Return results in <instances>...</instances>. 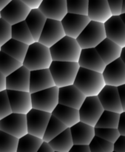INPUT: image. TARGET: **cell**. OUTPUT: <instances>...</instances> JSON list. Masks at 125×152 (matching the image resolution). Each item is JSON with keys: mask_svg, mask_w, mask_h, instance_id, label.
Wrapping results in <instances>:
<instances>
[{"mask_svg": "<svg viewBox=\"0 0 125 152\" xmlns=\"http://www.w3.org/2000/svg\"><path fill=\"white\" fill-rule=\"evenodd\" d=\"M86 96H98L105 86L102 73L80 67L73 83Z\"/></svg>", "mask_w": 125, "mask_h": 152, "instance_id": "obj_1", "label": "cell"}, {"mask_svg": "<svg viewBox=\"0 0 125 152\" xmlns=\"http://www.w3.org/2000/svg\"><path fill=\"white\" fill-rule=\"evenodd\" d=\"M52 62L50 48L39 42H34L28 46L22 65L31 71L49 68Z\"/></svg>", "mask_w": 125, "mask_h": 152, "instance_id": "obj_2", "label": "cell"}, {"mask_svg": "<svg viewBox=\"0 0 125 152\" xmlns=\"http://www.w3.org/2000/svg\"><path fill=\"white\" fill-rule=\"evenodd\" d=\"M53 61L78 62L81 48L76 39L65 36L50 48Z\"/></svg>", "mask_w": 125, "mask_h": 152, "instance_id": "obj_3", "label": "cell"}, {"mask_svg": "<svg viewBox=\"0 0 125 152\" xmlns=\"http://www.w3.org/2000/svg\"><path fill=\"white\" fill-rule=\"evenodd\" d=\"M79 68L78 62L53 61L49 70L55 86L61 88L73 85Z\"/></svg>", "mask_w": 125, "mask_h": 152, "instance_id": "obj_4", "label": "cell"}, {"mask_svg": "<svg viewBox=\"0 0 125 152\" xmlns=\"http://www.w3.org/2000/svg\"><path fill=\"white\" fill-rule=\"evenodd\" d=\"M106 37L104 23L91 21L76 38L81 49L96 48Z\"/></svg>", "mask_w": 125, "mask_h": 152, "instance_id": "obj_5", "label": "cell"}, {"mask_svg": "<svg viewBox=\"0 0 125 152\" xmlns=\"http://www.w3.org/2000/svg\"><path fill=\"white\" fill-rule=\"evenodd\" d=\"M31 100L33 108L52 114L59 104V88L54 86L31 94Z\"/></svg>", "mask_w": 125, "mask_h": 152, "instance_id": "obj_6", "label": "cell"}, {"mask_svg": "<svg viewBox=\"0 0 125 152\" xmlns=\"http://www.w3.org/2000/svg\"><path fill=\"white\" fill-rule=\"evenodd\" d=\"M104 111L105 109L97 96H86L78 109L80 121L95 127Z\"/></svg>", "mask_w": 125, "mask_h": 152, "instance_id": "obj_7", "label": "cell"}, {"mask_svg": "<svg viewBox=\"0 0 125 152\" xmlns=\"http://www.w3.org/2000/svg\"><path fill=\"white\" fill-rule=\"evenodd\" d=\"M0 130L21 138L28 134L26 114L13 113L0 120Z\"/></svg>", "mask_w": 125, "mask_h": 152, "instance_id": "obj_8", "label": "cell"}, {"mask_svg": "<svg viewBox=\"0 0 125 152\" xmlns=\"http://www.w3.org/2000/svg\"><path fill=\"white\" fill-rule=\"evenodd\" d=\"M51 115V113L32 108L26 114L28 134L42 139Z\"/></svg>", "mask_w": 125, "mask_h": 152, "instance_id": "obj_9", "label": "cell"}, {"mask_svg": "<svg viewBox=\"0 0 125 152\" xmlns=\"http://www.w3.org/2000/svg\"><path fill=\"white\" fill-rule=\"evenodd\" d=\"M65 36L61 21L47 19L38 42L50 48Z\"/></svg>", "mask_w": 125, "mask_h": 152, "instance_id": "obj_10", "label": "cell"}, {"mask_svg": "<svg viewBox=\"0 0 125 152\" xmlns=\"http://www.w3.org/2000/svg\"><path fill=\"white\" fill-rule=\"evenodd\" d=\"M31 9L21 0H12L5 7L0 11L1 18L10 25L25 21Z\"/></svg>", "mask_w": 125, "mask_h": 152, "instance_id": "obj_11", "label": "cell"}, {"mask_svg": "<svg viewBox=\"0 0 125 152\" xmlns=\"http://www.w3.org/2000/svg\"><path fill=\"white\" fill-rule=\"evenodd\" d=\"M90 22L87 15L68 13L61 21L66 36L76 39Z\"/></svg>", "mask_w": 125, "mask_h": 152, "instance_id": "obj_12", "label": "cell"}, {"mask_svg": "<svg viewBox=\"0 0 125 152\" xmlns=\"http://www.w3.org/2000/svg\"><path fill=\"white\" fill-rule=\"evenodd\" d=\"M102 75L108 86L118 87L125 84V65L121 58L106 65Z\"/></svg>", "mask_w": 125, "mask_h": 152, "instance_id": "obj_13", "label": "cell"}, {"mask_svg": "<svg viewBox=\"0 0 125 152\" xmlns=\"http://www.w3.org/2000/svg\"><path fill=\"white\" fill-rule=\"evenodd\" d=\"M97 96L105 110L118 114L123 112L118 87L105 85Z\"/></svg>", "mask_w": 125, "mask_h": 152, "instance_id": "obj_14", "label": "cell"}, {"mask_svg": "<svg viewBox=\"0 0 125 152\" xmlns=\"http://www.w3.org/2000/svg\"><path fill=\"white\" fill-rule=\"evenodd\" d=\"M31 71L23 65L6 77V90L29 91Z\"/></svg>", "mask_w": 125, "mask_h": 152, "instance_id": "obj_15", "label": "cell"}, {"mask_svg": "<svg viewBox=\"0 0 125 152\" xmlns=\"http://www.w3.org/2000/svg\"><path fill=\"white\" fill-rule=\"evenodd\" d=\"M86 96L74 85L59 88V104L79 109Z\"/></svg>", "mask_w": 125, "mask_h": 152, "instance_id": "obj_16", "label": "cell"}, {"mask_svg": "<svg viewBox=\"0 0 125 152\" xmlns=\"http://www.w3.org/2000/svg\"><path fill=\"white\" fill-rule=\"evenodd\" d=\"M12 112L27 114L31 109L32 100L29 91L7 90Z\"/></svg>", "mask_w": 125, "mask_h": 152, "instance_id": "obj_17", "label": "cell"}, {"mask_svg": "<svg viewBox=\"0 0 125 152\" xmlns=\"http://www.w3.org/2000/svg\"><path fill=\"white\" fill-rule=\"evenodd\" d=\"M106 37L121 48L125 47V25L119 16H112L104 23Z\"/></svg>", "mask_w": 125, "mask_h": 152, "instance_id": "obj_18", "label": "cell"}, {"mask_svg": "<svg viewBox=\"0 0 125 152\" xmlns=\"http://www.w3.org/2000/svg\"><path fill=\"white\" fill-rule=\"evenodd\" d=\"M55 83L49 68L31 71L30 90L31 94L54 87Z\"/></svg>", "mask_w": 125, "mask_h": 152, "instance_id": "obj_19", "label": "cell"}, {"mask_svg": "<svg viewBox=\"0 0 125 152\" xmlns=\"http://www.w3.org/2000/svg\"><path fill=\"white\" fill-rule=\"evenodd\" d=\"M78 63L81 68L99 73L103 72L106 67L96 48L81 49Z\"/></svg>", "mask_w": 125, "mask_h": 152, "instance_id": "obj_20", "label": "cell"}, {"mask_svg": "<svg viewBox=\"0 0 125 152\" xmlns=\"http://www.w3.org/2000/svg\"><path fill=\"white\" fill-rule=\"evenodd\" d=\"M39 10L47 19L62 21L68 13L66 0H43Z\"/></svg>", "mask_w": 125, "mask_h": 152, "instance_id": "obj_21", "label": "cell"}, {"mask_svg": "<svg viewBox=\"0 0 125 152\" xmlns=\"http://www.w3.org/2000/svg\"><path fill=\"white\" fill-rule=\"evenodd\" d=\"M87 16L91 21L106 22L113 16L108 0H88Z\"/></svg>", "mask_w": 125, "mask_h": 152, "instance_id": "obj_22", "label": "cell"}, {"mask_svg": "<svg viewBox=\"0 0 125 152\" xmlns=\"http://www.w3.org/2000/svg\"><path fill=\"white\" fill-rule=\"evenodd\" d=\"M70 129L74 145H89L95 137V127L81 121Z\"/></svg>", "mask_w": 125, "mask_h": 152, "instance_id": "obj_23", "label": "cell"}, {"mask_svg": "<svg viewBox=\"0 0 125 152\" xmlns=\"http://www.w3.org/2000/svg\"><path fill=\"white\" fill-rule=\"evenodd\" d=\"M96 50L105 65L120 58L122 48L108 38H105L96 47Z\"/></svg>", "mask_w": 125, "mask_h": 152, "instance_id": "obj_24", "label": "cell"}, {"mask_svg": "<svg viewBox=\"0 0 125 152\" xmlns=\"http://www.w3.org/2000/svg\"><path fill=\"white\" fill-rule=\"evenodd\" d=\"M46 21L47 18L39 10V8L31 9L29 14L27 16L25 22L35 42H38L39 39L40 35L45 25Z\"/></svg>", "mask_w": 125, "mask_h": 152, "instance_id": "obj_25", "label": "cell"}, {"mask_svg": "<svg viewBox=\"0 0 125 152\" xmlns=\"http://www.w3.org/2000/svg\"><path fill=\"white\" fill-rule=\"evenodd\" d=\"M52 115L59 119L68 128L72 127L80 122L79 112L78 109L58 104L52 112Z\"/></svg>", "mask_w": 125, "mask_h": 152, "instance_id": "obj_26", "label": "cell"}, {"mask_svg": "<svg viewBox=\"0 0 125 152\" xmlns=\"http://www.w3.org/2000/svg\"><path fill=\"white\" fill-rule=\"evenodd\" d=\"M28 45L11 38L1 46V50L16 59V60L23 62L28 51Z\"/></svg>", "mask_w": 125, "mask_h": 152, "instance_id": "obj_27", "label": "cell"}, {"mask_svg": "<svg viewBox=\"0 0 125 152\" xmlns=\"http://www.w3.org/2000/svg\"><path fill=\"white\" fill-rule=\"evenodd\" d=\"M48 144L54 151H69L73 145H74L70 128L66 129L64 132L59 134L58 136L53 138L52 140H50L48 142Z\"/></svg>", "mask_w": 125, "mask_h": 152, "instance_id": "obj_28", "label": "cell"}, {"mask_svg": "<svg viewBox=\"0 0 125 152\" xmlns=\"http://www.w3.org/2000/svg\"><path fill=\"white\" fill-rule=\"evenodd\" d=\"M12 39L28 45L35 42L25 20L12 25Z\"/></svg>", "mask_w": 125, "mask_h": 152, "instance_id": "obj_29", "label": "cell"}, {"mask_svg": "<svg viewBox=\"0 0 125 152\" xmlns=\"http://www.w3.org/2000/svg\"><path fill=\"white\" fill-rule=\"evenodd\" d=\"M43 142V140L27 134L19 139L17 152H37Z\"/></svg>", "mask_w": 125, "mask_h": 152, "instance_id": "obj_30", "label": "cell"}, {"mask_svg": "<svg viewBox=\"0 0 125 152\" xmlns=\"http://www.w3.org/2000/svg\"><path fill=\"white\" fill-rule=\"evenodd\" d=\"M66 129H68V127L62 122L53 115H51L43 136V141L49 142Z\"/></svg>", "mask_w": 125, "mask_h": 152, "instance_id": "obj_31", "label": "cell"}, {"mask_svg": "<svg viewBox=\"0 0 125 152\" xmlns=\"http://www.w3.org/2000/svg\"><path fill=\"white\" fill-rule=\"evenodd\" d=\"M22 65V62L16 60L3 51H0V71L5 77L17 70Z\"/></svg>", "mask_w": 125, "mask_h": 152, "instance_id": "obj_32", "label": "cell"}, {"mask_svg": "<svg viewBox=\"0 0 125 152\" xmlns=\"http://www.w3.org/2000/svg\"><path fill=\"white\" fill-rule=\"evenodd\" d=\"M120 114L113 111H103L99 117L95 128H104V129H117L119 122Z\"/></svg>", "mask_w": 125, "mask_h": 152, "instance_id": "obj_33", "label": "cell"}, {"mask_svg": "<svg viewBox=\"0 0 125 152\" xmlns=\"http://www.w3.org/2000/svg\"><path fill=\"white\" fill-rule=\"evenodd\" d=\"M19 138L0 130V152H17Z\"/></svg>", "mask_w": 125, "mask_h": 152, "instance_id": "obj_34", "label": "cell"}, {"mask_svg": "<svg viewBox=\"0 0 125 152\" xmlns=\"http://www.w3.org/2000/svg\"><path fill=\"white\" fill-rule=\"evenodd\" d=\"M90 152H113L114 151L113 143L96 136L89 144Z\"/></svg>", "mask_w": 125, "mask_h": 152, "instance_id": "obj_35", "label": "cell"}, {"mask_svg": "<svg viewBox=\"0 0 125 152\" xmlns=\"http://www.w3.org/2000/svg\"><path fill=\"white\" fill-rule=\"evenodd\" d=\"M66 1L68 13L87 15L88 0H66Z\"/></svg>", "mask_w": 125, "mask_h": 152, "instance_id": "obj_36", "label": "cell"}, {"mask_svg": "<svg viewBox=\"0 0 125 152\" xmlns=\"http://www.w3.org/2000/svg\"><path fill=\"white\" fill-rule=\"evenodd\" d=\"M95 135L102 139L114 143L120 136L118 129H104L95 128Z\"/></svg>", "mask_w": 125, "mask_h": 152, "instance_id": "obj_37", "label": "cell"}, {"mask_svg": "<svg viewBox=\"0 0 125 152\" xmlns=\"http://www.w3.org/2000/svg\"><path fill=\"white\" fill-rule=\"evenodd\" d=\"M12 113L7 90L0 91V120Z\"/></svg>", "mask_w": 125, "mask_h": 152, "instance_id": "obj_38", "label": "cell"}, {"mask_svg": "<svg viewBox=\"0 0 125 152\" xmlns=\"http://www.w3.org/2000/svg\"><path fill=\"white\" fill-rule=\"evenodd\" d=\"M12 38V25L4 19H0V46L5 44Z\"/></svg>", "mask_w": 125, "mask_h": 152, "instance_id": "obj_39", "label": "cell"}, {"mask_svg": "<svg viewBox=\"0 0 125 152\" xmlns=\"http://www.w3.org/2000/svg\"><path fill=\"white\" fill-rule=\"evenodd\" d=\"M113 16H120L121 14L123 0H108Z\"/></svg>", "mask_w": 125, "mask_h": 152, "instance_id": "obj_40", "label": "cell"}, {"mask_svg": "<svg viewBox=\"0 0 125 152\" xmlns=\"http://www.w3.org/2000/svg\"><path fill=\"white\" fill-rule=\"evenodd\" d=\"M113 145L114 151L117 152H125V136L120 135Z\"/></svg>", "mask_w": 125, "mask_h": 152, "instance_id": "obj_41", "label": "cell"}, {"mask_svg": "<svg viewBox=\"0 0 125 152\" xmlns=\"http://www.w3.org/2000/svg\"><path fill=\"white\" fill-rule=\"evenodd\" d=\"M118 130L119 132L120 135L125 136V111H123L120 114L119 122H118Z\"/></svg>", "mask_w": 125, "mask_h": 152, "instance_id": "obj_42", "label": "cell"}, {"mask_svg": "<svg viewBox=\"0 0 125 152\" xmlns=\"http://www.w3.org/2000/svg\"><path fill=\"white\" fill-rule=\"evenodd\" d=\"M68 152H90L89 145H73Z\"/></svg>", "mask_w": 125, "mask_h": 152, "instance_id": "obj_43", "label": "cell"}, {"mask_svg": "<svg viewBox=\"0 0 125 152\" xmlns=\"http://www.w3.org/2000/svg\"><path fill=\"white\" fill-rule=\"evenodd\" d=\"M21 1L28 5L31 9H36L39 8L43 0H21Z\"/></svg>", "mask_w": 125, "mask_h": 152, "instance_id": "obj_44", "label": "cell"}, {"mask_svg": "<svg viewBox=\"0 0 125 152\" xmlns=\"http://www.w3.org/2000/svg\"><path fill=\"white\" fill-rule=\"evenodd\" d=\"M118 93H119L120 99H121V106H122L123 111H125V84L120 86L118 87Z\"/></svg>", "mask_w": 125, "mask_h": 152, "instance_id": "obj_45", "label": "cell"}, {"mask_svg": "<svg viewBox=\"0 0 125 152\" xmlns=\"http://www.w3.org/2000/svg\"><path fill=\"white\" fill-rule=\"evenodd\" d=\"M37 152H54V151H53V148L50 146L48 142H46L43 141L42 144H41V146L39 148Z\"/></svg>", "mask_w": 125, "mask_h": 152, "instance_id": "obj_46", "label": "cell"}, {"mask_svg": "<svg viewBox=\"0 0 125 152\" xmlns=\"http://www.w3.org/2000/svg\"><path fill=\"white\" fill-rule=\"evenodd\" d=\"M6 90V77L0 71V91Z\"/></svg>", "mask_w": 125, "mask_h": 152, "instance_id": "obj_47", "label": "cell"}, {"mask_svg": "<svg viewBox=\"0 0 125 152\" xmlns=\"http://www.w3.org/2000/svg\"><path fill=\"white\" fill-rule=\"evenodd\" d=\"M12 0H0V11L5 7Z\"/></svg>", "mask_w": 125, "mask_h": 152, "instance_id": "obj_48", "label": "cell"}, {"mask_svg": "<svg viewBox=\"0 0 125 152\" xmlns=\"http://www.w3.org/2000/svg\"><path fill=\"white\" fill-rule=\"evenodd\" d=\"M120 58L122 60V62H124L125 65V47L122 48V50H121V56H120Z\"/></svg>", "mask_w": 125, "mask_h": 152, "instance_id": "obj_49", "label": "cell"}, {"mask_svg": "<svg viewBox=\"0 0 125 152\" xmlns=\"http://www.w3.org/2000/svg\"><path fill=\"white\" fill-rule=\"evenodd\" d=\"M119 16H120V18L121 19V20H122V22H124V24L125 25V13H121Z\"/></svg>", "mask_w": 125, "mask_h": 152, "instance_id": "obj_50", "label": "cell"}, {"mask_svg": "<svg viewBox=\"0 0 125 152\" xmlns=\"http://www.w3.org/2000/svg\"><path fill=\"white\" fill-rule=\"evenodd\" d=\"M125 13V0H123L122 8H121V13Z\"/></svg>", "mask_w": 125, "mask_h": 152, "instance_id": "obj_51", "label": "cell"}, {"mask_svg": "<svg viewBox=\"0 0 125 152\" xmlns=\"http://www.w3.org/2000/svg\"><path fill=\"white\" fill-rule=\"evenodd\" d=\"M0 19H1V13H0Z\"/></svg>", "mask_w": 125, "mask_h": 152, "instance_id": "obj_52", "label": "cell"}, {"mask_svg": "<svg viewBox=\"0 0 125 152\" xmlns=\"http://www.w3.org/2000/svg\"><path fill=\"white\" fill-rule=\"evenodd\" d=\"M0 51H1V46H0Z\"/></svg>", "mask_w": 125, "mask_h": 152, "instance_id": "obj_53", "label": "cell"}, {"mask_svg": "<svg viewBox=\"0 0 125 152\" xmlns=\"http://www.w3.org/2000/svg\"><path fill=\"white\" fill-rule=\"evenodd\" d=\"M113 152H117V151H113Z\"/></svg>", "mask_w": 125, "mask_h": 152, "instance_id": "obj_54", "label": "cell"}, {"mask_svg": "<svg viewBox=\"0 0 125 152\" xmlns=\"http://www.w3.org/2000/svg\"><path fill=\"white\" fill-rule=\"evenodd\" d=\"M54 152H59V151H54Z\"/></svg>", "mask_w": 125, "mask_h": 152, "instance_id": "obj_55", "label": "cell"}]
</instances>
